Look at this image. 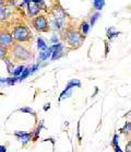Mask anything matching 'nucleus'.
<instances>
[{"label":"nucleus","mask_w":131,"mask_h":152,"mask_svg":"<svg viewBox=\"0 0 131 152\" xmlns=\"http://www.w3.org/2000/svg\"><path fill=\"white\" fill-rule=\"evenodd\" d=\"M10 17V8L0 7V22H4Z\"/></svg>","instance_id":"obj_7"},{"label":"nucleus","mask_w":131,"mask_h":152,"mask_svg":"<svg viewBox=\"0 0 131 152\" xmlns=\"http://www.w3.org/2000/svg\"><path fill=\"white\" fill-rule=\"evenodd\" d=\"M50 56H52V50L49 48L46 49L44 52L39 53V55H38V61H44L46 59H48Z\"/></svg>","instance_id":"obj_9"},{"label":"nucleus","mask_w":131,"mask_h":152,"mask_svg":"<svg viewBox=\"0 0 131 152\" xmlns=\"http://www.w3.org/2000/svg\"><path fill=\"white\" fill-rule=\"evenodd\" d=\"M14 135L17 136V137H19V139H20L23 143L28 142L32 138V134H25V132H15Z\"/></svg>","instance_id":"obj_8"},{"label":"nucleus","mask_w":131,"mask_h":152,"mask_svg":"<svg viewBox=\"0 0 131 152\" xmlns=\"http://www.w3.org/2000/svg\"><path fill=\"white\" fill-rule=\"evenodd\" d=\"M32 25H33V28L36 31L41 32V33H45V32H48L50 30L48 20H47L46 15H44V14H37V15H35L32 19Z\"/></svg>","instance_id":"obj_4"},{"label":"nucleus","mask_w":131,"mask_h":152,"mask_svg":"<svg viewBox=\"0 0 131 152\" xmlns=\"http://www.w3.org/2000/svg\"><path fill=\"white\" fill-rule=\"evenodd\" d=\"M24 68H25L24 66H19V67H17V68H15V69H14L13 71H12V75H13L14 77H19L21 75V73H22V71L24 70Z\"/></svg>","instance_id":"obj_16"},{"label":"nucleus","mask_w":131,"mask_h":152,"mask_svg":"<svg viewBox=\"0 0 131 152\" xmlns=\"http://www.w3.org/2000/svg\"><path fill=\"white\" fill-rule=\"evenodd\" d=\"M37 47L41 50H46L47 49V44H46L43 38H38L37 39Z\"/></svg>","instance_id":"obj_13"},{"label":"nucleus","mask_w":131,"mask_h":152,"mask_svg":"<svg viewBox=\"0 0 131 152\" xmlns=\"http://www.w3.org/2000/svg\"><path fill=\"white\" fill-rule=\"evenodd\" d=\"M23 2H24V4H26V6H28V4H30V0H23Z\"/></svg>","instance_id":"obj_23"},{"label":"nucleus","mask_w":131,"mask_h":152,"mask_svg":"<svg viewBox=\"0 0 131 152\" xmlns=\"http://www.w3.org/2000/svg\"><path fill=\"white\" fill-rule=\"evenodd\" d=\"M30 1L37 4H44V0H30Z\"/></svg>","instance_id":"obj_20"},{"label":"nucleus","mask_w":131,"mask_h":152,"mask_svg":"<svg viewBox=\"0 0 131 152\" xmlns=\"http://www.w3.org/2000/svg\"><path fill=\"white\" fill-rule=\"evenodd\" d=\"M52 42H57V38H56V36H54V37L52 38Z\"/></svg>","instance_id":"obj_24"},{"label":"nucleus","mask_w":131,"mask_h":152,"mask_svg":"<svg viewBox=\"0 0 131 152\" xmlns=\"http://www.w3.org/2000/svg\"><path fill=\"white\" fill-rule=\"evenodd\" d=\"M0 152H7V147L6 145H0Z\"/></svg>","instance_id":"obj_21"},{"label":"nucleus","mask_w":131,"mask_h":152,"mask_svg":"<svg viewBox=\"0 0 131 152\" xmlns=\"http://www.w3.org/2000/svg\"><path fill=\"white\" fill-rule=\"evenodd\" d=\"M104 0H94V8L96 9V10H102L104 7Z\"/></svg>","instance_id":"obj_14"},{"label":"nucleus","mask_w":131,"mask_h":152,"mask_svg":"<svg viewBox=\"0 0 131 152\" xmlns=\"http://www.w3.org/2000/svg\"><path fill=\"white\" fill-rule=\"evenodd\" d=\"M20 112H22V113H28V114H32V115H35L34 111L32 110L31 107H22V108H20L19 110Z\"/></svg>","instance_id":"obj_18"},{"label":"nucleus","mask_w":131,"mask_h":152,"mask_svg":"<svg viewBox=\"0 0 131 152\" xmlns=\"http://www.w3.org/2000/svg\"><path fill=\"white\" fill-rule=\"evenodd\" d=\"M9 57V48L0 45V59H4Z\"/></svg>","instance_id":"obj_12"},{"label":"nucleus","mask_w":131,"mask_h":152,"mask_svg":"<svg viewBox=\"0 0 131 152\" xmlns=\"http://www.w3.org/2000/svg\"><path fill=\"white\" fill-rule=\"evenodd\" d=\"M62 41L72 48H78L82 45L84 41V35L76 28H65L61 33Z\"/></svg>","instance_id":"obj_2"},{"label":"nucleus","mask_w":131,"mask_h":152,"mask_svg":"<svg viewBox=\"0 0 131 152\" xmlns=\"http://www.w3.org/2000/svg\"><path fill=\"white\" fill-rule=\"evenodd\" d=\"M9 57L13 59L14 62L26 61L32 58V50L28 46L14 42L13 45L9 48Z\"/></svg>","instance_id":"obj_1"},{"label":"nucleus","mask_w":131,"mask_h":152,"mask_svg":"<svg viewBox=\"0 0 131 152\" xmlns=\"http://www.w3.org/2000/svg\"><path fill=\"white\" fill-rule=\"evenodd\" d=\"M41 10V4H34V2H30L28 4V15L30 17H35V15H37Z\"/></svg>","instance_id":"obj_6"},{"label":"nucleus","mask_w":131,"mask_h":152,"mask_svg":"<svg viewBox=\"0 0 131 152\" xmlns=\"http://www.w3.org/2000/svg\"><path fill=\"white\" fill-rule=\"evenodd\" d=\"M98 17H100V13H98V12H96V13H94L93 15L91 17V23H90L91 26H93V25L95 24V22H96V20L98 19Z\"/></svg>","instance_id":"obj_19"},{"label":"nucleus","mask_w":131,"mask_h":152,"mask_svg":"<svg viewBox=\"0 0 131 152\" xmlns=\"http://www.w3.org/2000/svg\"><path fill=\"white\" fill-rule=\"evenodd\" d=\"M4 62L7 64V68H8V71L10 73H12V71H13V61H11L10 59H9V57H7V58L4 59Z\"/></svg>","instance_id":"obj_15"},{"label":"nucleus","mask_w":131,"mask_h":152,"mask_svg":"<svg viewBox=\"0 0 131 152\" xmlns=\"http://www.w3.org/2000/svg\"><path fill=\"white\" fill-rule=\"evenodd\" d=\"M31 75V67L30 68H24V70L22 71V73L19 77V81H23L24 79H26L28 76Z\"/></svg>","instance_id":"obj_11"},{"label":"nucleus","mask_w":131,"mask_h":152,"mask_svg":"<svg viewBox=\"0 0 131 152\" xmlns=\"http://www.w3.org/2000/svg\"><path fill=\"white\" fill-rule=\"evenodd\" d=\"M90 24L86 22V21H83L82 23L80 24V32L82 33L83 35H86L87 33H89V31H90Z\"/></svg>","instance_id":"obj_10"},{"label":"nucleus","mask_w":131,"mask_h":152,"mask_svg":"<svg viewBox=\"0 0 131 152\" xmlns=\"http://www.w3.org/2000/svg\"><path fill=\"white\" fill-rule=\"evenodd\" d=\"M68 86H71V88H74V86H78V88H80V86H81V82H80L79 80L73 79V80H71L69 83H68Z\"/></svg>","instance_id":"obj_17"},{"label":"nucleus","mask_w":131,"mask_h":152,"mask_svg":"<svg viewBox=\"0 0 131 152\" xmlns=\"http://www.w3.org/2000/svg\"><path fill=\"white\" fill-rule=\"evenodd\" d=\"M11 35H12L14 42H17V43H28L33 37L30 28L23 24L14 26L13 31L11 32Z\"/></svg>","instance_id":"obj_3"},{"label":"nucleus","mask_w":131,"mask_h":152,"mask_svg":"<svg viewBox=\"0 0 131 152\" xmlns=\"http://www.w3.org/2000/svg\"><path fill=\"white\" fill-rule=\"evenodd\" d=\"M13 44L14 39L10 32L4 31V30L0 31V45L4 46V47H7V48H10Z\"/></svg>","instance_id":"obj_5"},{"label":"nucleus","mask_w":131,"mask_h":152,"mask_svg":"<svg viewBox=\"0 0 131 152\" xmlns=\"http://www.w3.org/2000/svg\"><path fill=\"white\" fill-rule=\"evenodd\" d=\"M6 2H7V0H0V7H4Z\"/></svg>","instance_id":"obj_22"}]
</instances>
